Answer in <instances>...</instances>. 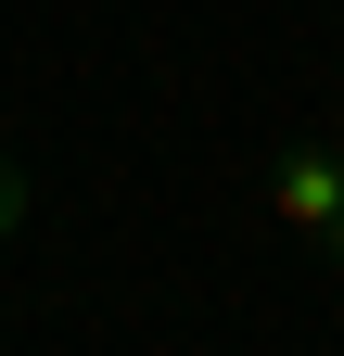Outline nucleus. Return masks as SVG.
Segmentation results:
<instances>
[{
  "label": "nucleus",
  "mask_w": 344,
  "mask_h": 356,
  "mask_svg": "<svg viewBox=\"0 0 344 356\" xmlns=\"http://www.w3.org/2000/svg\"><path fill=\"white\" fill-rule=\"evenodd\" d=\"M268 204H281V229H306V242L344 254V153H293V165L268 178Z\"/></svg>",
  "instance_id": "f257e3e1"
},
{
  "label": "nucleus",
  "mask_w": 344,
  "mask_h": 356,
  "mask_svg": "<svg viewBox=\"0 0 344 356\" xmlns=\"http://www.w3.org/2000/svg\"><path fill=\"white\" fill-rule=\"evenodd\" d=\"M13 216H26V178H13V165H0V229H13Z\"/></svg>",
  "instance_id": "f03ea898"
}]
</instances>
